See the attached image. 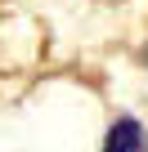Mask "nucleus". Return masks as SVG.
<instances>
[{"label": "nucleus", "mask_w": 148, "mask_h": 152, "mask_svg": "<svg viewBox=\"0 0 148 152\" xmlns=\"http://www.w3.org/2000/svg\"><path fill=\"white\" fill-rule=\"evenodd\" d=\"M144 148H148V139H144V125L135 116H117L99 143V152H144Z\"/></svg>", "instance_id": "obj_1"}]
</instances>
